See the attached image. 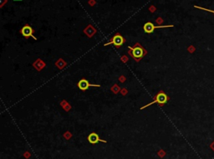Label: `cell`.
I'll use <instances>...</instances> for the list:
<instances>
[{"mask_svg":"<svg viewBox=\"0 0 214 159\" xmlns=\"http://www.w3.org/2000/svg\"><path fill=\"white\" fill-rule=\"evenodd\" d=\"M129 48V52L128 53L131 56V58L135 61V62H140L141 59L143 58V57L147 53V52L144 49L142 46L139 44V43H136L135 47H131V46H129L128 47Z\"/></svg>","mask_w":214,"mask_h":159,"instance_id":"1","label":"cell"},{"mask_svg":"<svg viewBox=\"0 0 214 159\" xmlns=\"http://www.w3.org/2000/svg\"><path fill=\"white\" fill-rule=\"evenodd\" d=\"M195 8H200V9H203V10H206L207 11V12H211V13H214V10H209V9H206V8H201V7H197V6H194Z\"/></svg>","mask_w":214,"mask_h":159,"instance_id":"8","label":"cell"},{"mask_svg":"<svg viewBox=\"0 0 214 159\" xmlns=\"http://www.w3.org/2000/svg\"><path fill=\"white\" fill-rule=\"evenodd\" d=\"M77 86H78V88H79L81 91H86L89 87H100V85H99V84H89V81L86 80L85 78H82V79H80L79 81V83L77 84Z\"/></svg>","mask_w":214,"mask_h":159,"instance_id":"5","label":"cell"},{"mask_svg":"<svg viewBox=\"0 0 214 159\" xmlns=\"http://www.w3.org/2000/svg\"><path fill=\"white\" fill-rule=\"evenodd\" d=\"M125 41V38H123L122 36L120 35V34L117 33V34H115V35L113 37L112 39H111V41H110V42H109V43H104V46L110 45V44H114V45H115L116 48H120V47H121V46L124 44Z\"/></svg>","mask_w":214,"mask_h":159,"instance_id":"3","label":"cell"},{"mask_svg":"<svg viewBox=\"0 0 214 159\" xmlns=\"http://www.w3.org/2000/svg\"><path fill=\"white\" fill-rule=\"evenodd\" d=\"M33 32H34V31H33V29L32 28V27L28 25V24L23 26L20 30L21 34H22L25 38H30V37H32L34 40H37V38H35V37L33 36Z\"/></svg>","mask_w":214,"mask_h":159,"instance_id":"4","label":"cell"},{"mask_svg":"<svg viewBox=\"0 0 214 159\" xmlns=\"http://www.w3.org/2000/svg\"><path fill=\"white\" fill-rule=\"evenodd\" d=\"M13 1H22V0H13Z\"/></svg>","mask_w":214,"mask_h":159,"instance_id":"9","label":"cell"},{"mask_svg":"<svg viewBox=\"0 0 214 159\" xmlns=\"http://www.w3.org/2000/svg\"><path fill=\"white\" fill-rule=\"evenodd\" d=\"M168 100H169L168 96H167V95H166L163 91H160L157 94H156V95H155V99H154V100H153L151 103H150V104H147V105H145V106L141 107L140 109L145 108H147V107L152 105L153 104H158L160 106H163L164 104H166V103L168 102Z\"/></svg>","mask_w":214,"mask_h":159,"instance_id":"2","label":"cell"},{"mask_svg":"<svg viewBox=\"0 0 214 159\" xmlns=\"http://www.w3.org/2000/svg\"><path fill=\"white\" fill-rule=\"evenodd\" d=\"M170 27H174L173 25H169V26H155L152 23H145V25L143 27V29L145 31V33H153V31L155 30V28H170Z\"/></svg>","mask_w":214,"mask_h":159,"instance_id":"6","label":"cell"},{"mask_svg":"<svg viewBox=\"0 0 214 159\" xmlns=\"http://www.w3.org/2000/svg\"><path fill=\"white\" fill-rule=\"evenodd\" d=\"M88 141L89 142V143L91 144H96L97 142H106V141L101 140V139L99 138V137L98 136V134L95 133V132H91V133L89 134V136H88Z\"/></svg>","mask_w":214,"mask_h":159,"instance_id":"7","label":"cell"}]
</instances>
